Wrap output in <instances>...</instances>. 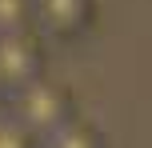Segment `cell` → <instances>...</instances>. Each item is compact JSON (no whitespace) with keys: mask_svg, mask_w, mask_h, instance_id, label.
Listing matches in <instances>:
<instances>
[{"mask_svg":"<svg viewBox=\"0 0 152 148\" xmlns=\"http://www.w3.org/2000/svg\"><path fill=\"white\" fill-rule=\"evenodd\" d=\"M36 144V136L24 132L16 120H8V124H0V148H32Z\"/></svg>","mask_w":152,"mask_h":148,"instance_id":"obj_5","label":"cell"},{"mask_svg":"<svg viewBox=\"0 0 152 148\" xmlns=\"http://www.w3.org/2000/svg\"><path fill=\"white\" fill-rule=\"evenodd\" d=\"M0 96H4V92H0Z\"/></svg>","mask_w":152,"mask_h":148,"instance_id":"obj_6","label":"cell"},{"mask_svg":"<svg viewBox=\"0 0 152 148\" xmlns=\"http://www.w3.org/2000/svg\"><path fill=\"white\" fill-rule=\"evenodd\" d=\"M36 28V0H0V36Z\"/></svg>","mask_w":152,"mask_h":148,"instance_id":"obj_4","label":"cell"},{"mask_svg":"<svg viewBox=\"0 0 152 148\" xmlns=\"http://www.w3.org/2000/svg\"><path fill=\"white\" fill-rule=\"evenodd\" d=\"M8 100H12L16 124H20L24 132H32L36 140H52L64 124H72L68 120V96L56 84H48V80H36V84H28L24 92L8 96Z\"/></svg>","mask_w":152,"mask_h":148,"instance_id":"obj_1","label":"cell"},{"mask_svg":"<svg viewBox=\"0 0 152 148\" xmlns=\"http://www.w3.org/2000/svg\"><path fill=\"white\" fill-rule=\"evenodd\" d=\"M44 80V48H40L36 32H12L0 36V92L16 96L28 84Z\"/></svg>","mask_w":152,"mask_h":148,"instance_id":"obj_2","label":"cell"},{"mask_svg":"<svg viewBox=\"0 0 152 148\" xmlns=\"http://www.w3.org/2000/svg\"><path fill=\"white\" fill-rule=\"evenodd\" d=\"M88 20V0H36V28L52 36H72Z\"/></svg>","mask_w":152,"mask_h":148,"instance_id":"obj_3","label":"cell"}]
</instances>
